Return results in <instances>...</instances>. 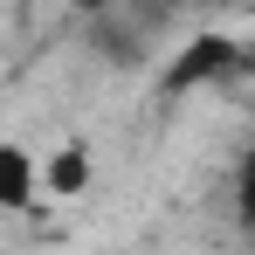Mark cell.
Returning <instances> with one entry per match:
<instances>
[{"label":"cell","mask_w":255,"mask_h":255,"mask_svg":"<svg viewBox=\"0 0 255 255\" xmlns=\"http://www.w3.org/2000/svg\"><path fill=\"white\" fill-rule=\"evenodd\" d=\"M83 14H118V7H138V0H76Z\"/></svg>","instance_id":"cell-4"},{"label":"cell","mask_w":255,"mask_h":255,"mask_svg":"<svg viewBox=\"0 0 255 255\" xmlns=\"http://www.w3.org/2000/svg\"><path fill=\"white\" fill-rule=\"evenodd\" d=\"M35 186H42L35 159H28L21 145H7V138H0V214H21V207H35Z\"/></svg>","instance_id":"cell-3"},{"label":"cell","mask_w":255,"mask_h":255,"mask_svg":"<svg viewBox=\"0 0 255 255\" xmlns=\"http://www.w3.org/2000/svg\"><path fill=\"white\" fill-rule=\"evenodd\" d=\"M249 55L235 35H186V48L166 62V76H159V97H186V90L200 83H221V76H235Z\"/></svg>","instance_id":"cell-1"},{"label":"cell","mask_w":255,"mask_h":255,"mask_svg":"<svg viewBox=\"0 0 255 255\" xmlns=\"http://www.w3.org/2000/svg\"><path fill=\"white\" fill-rule=\"evenodd\" d=\"M35 172H42V186L55 193V200H76V193L90 186V145H83V138H69V145H55L48 166H35Z\"/></svg>","instance_id":"cell-2"}]
</instances>
